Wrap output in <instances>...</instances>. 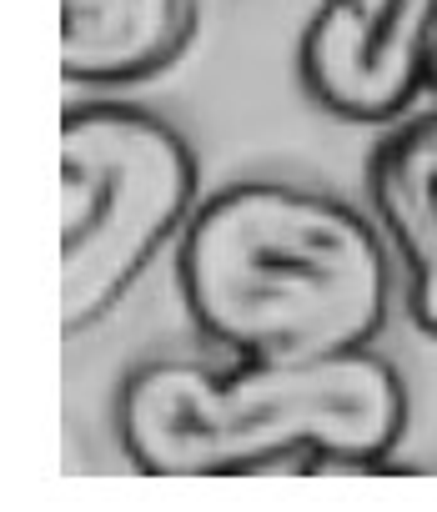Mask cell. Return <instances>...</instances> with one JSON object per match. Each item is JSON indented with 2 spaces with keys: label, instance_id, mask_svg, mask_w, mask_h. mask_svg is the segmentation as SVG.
Listing matches in <instances>:
<instances>
[{
  "label": "cell",
  "instance_id": "6da1fadb",
  "mask_svg": "<svg viewBox=\"0 0 437 512\" xmlns=\"http://www.w3.org/2000/svg\"><path fill=\"white\" fill-rule=\"evenodd\" d=\"M181 297L237 357H342L387 327L392 256L382 231L327 191L237 181L181 231Z\"/></svg>",
  "mask_w": 437,
  "mask_h": 512
},
{
  "label": "cell",
  "instance_id": "7a4b0ae2",
  "mask_svg": "<svg viewBox=\"0 0 437 512\" xmlns=\"http://www.w3.org/2000/svg\"><path fill=\"white\" fill-rule=\"evenodd\" d=\"M407 387L377 352L312 362L242 357L237 367L146 362L116 397V437L136 472L222 477L267 472L292 452L382 462L407 432Z\"/></svg>",
  "mask_w": 437,
  "mask_h": 512
},
{
  "label": "cell",
  "instance_id": "3957f363",
  "mask_svg": "<svg viewBox=\"0 0 437 512\" xmlns=\"http://www.w3.org/2000/svg\"><path fill=\"white\" fill-rule=\"evenodd\" d=\"M196 156L136 106H66L61 121V332H91L186 231Z\"/></svg>",
  "mask_w": 437,
  "mask_h": 512
},
{
  "label": "cell",
  "instance_id": "277c9868",
  "mask_svg": "<svg viewBox=\"0 0 437 512\" xmlns=\"http://www.w3.org/2000/svg\"><path fill=\"white\" fill-rule=\"evenodd\" d=\"M437 0H327L302 41L307 91L347 121H387L422 86Z\"/></svg>",
  "mask_w": 437,
  "mask_h": 512
},
{
  "label": "cell",
  "instance_id": "5b68a950",
  "mask_svg": "<svg viewBox=\"0 0 437 512\" xmlns=\"http://www.w3.org/2000/svg\"><path fill=\"white\" fill-rule=\"evenodd\" d=\"M196 31V0H61L66 81H136L166 71Z\"/></svg>",
  "mask_w": 437,
  "mask_h": 512
},
{
  "label": "cell",
  "instance_id": "8992f818",
  "mask_svg": "<svg viewBox=\"0 0 437 512\" xmlns=\"http://www.w3.org/2000/svg\"><path fill=\"white\" fill-rule=\"evenodd\" d=\"M372 206L407 267V312L437 337V111L417 116L377 151Z\"/></svg>",
  "mask_w": 437,
  "mask_h": 512
},
{
  "label": "cell",
  "instance_id": "52a82bcc",
  "mask_svg": "<svg viewBox=\"0 0 437 512\" xmlns=\"http://www.w3.org/2000/svg\"><path fill=\"white\" fill-rule=\"evenodd\" d=\"M427 86L437 91V46H432V61H427Z\"/></svg>",
  "mask_w": 437,
  "mask_h": 512
}]
</instances>
